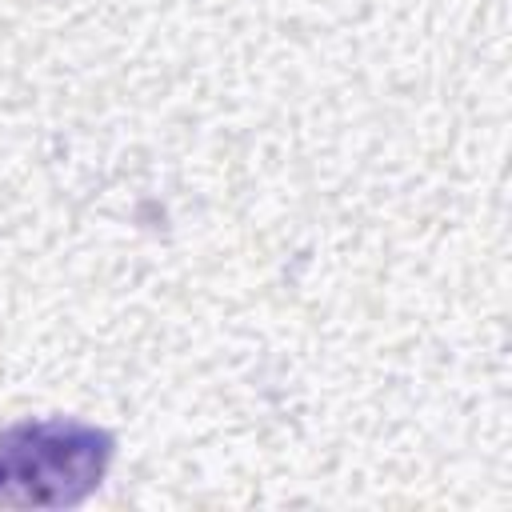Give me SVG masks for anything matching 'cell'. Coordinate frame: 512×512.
<instances>
[{
    "mask_svg": "<svg viewBox=\"0 0 512 512\" xmlns=\"http://www.w3.org/2000/svg\"><path fill=\"white\" fill-rule=\"evenodd\" d=\"M116 436L72 420H20L0 432V504L8 508H76L108 476Z\"/></svg>",
    "mask_w": 512,
    "mask_h": 512,
    "instance_id": "cell-1",
    "label": "cell"
}]
</instances>
